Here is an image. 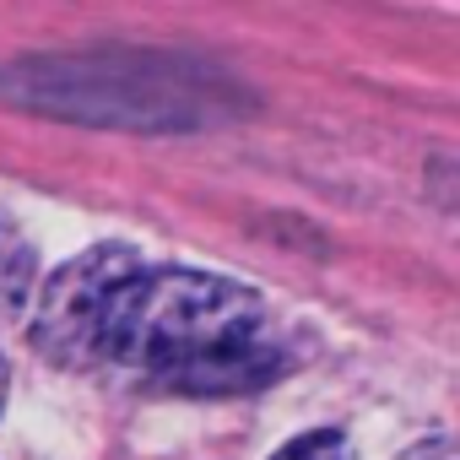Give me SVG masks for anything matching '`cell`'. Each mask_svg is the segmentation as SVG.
Instances as JSON below:
<instances>
[{"mask_svg": "<svg viewBox=\"0 0 460 460\" xmlns=\"http://www.w3.org/2000/svg\"><path fill=\"white\" fill-rule=\"evenodd\" d=\"M98 363L179 395H250L288 368L255 288L184 266H136L98 314Z\"/></svg>", "mask_w": 460, "mask_h": 460, "instance_id": "1", "label": "cell"}, {"mask_svg": "<svg viewBox=\"0 0 460 460\" xmlns=\"http://www.w3.org/2000/svg\"><path fill=\"white\" fill-rule=\"evenodd\" d=\"M141 255L125 250V244H98L76 261H66L39 304H33V320H28V341L44 363L55 368H98V314H103V298L114 293V282L125 271H136Z\"/></svg>", "mask_w": 460, "mask_h": 460, "instance_id": "2", "label": "cell"}, {"mask_svg": "<svg viewBox=\"0 0 460 460\" xmlns=\"http://www.w3.org/2000/svg\"><path fill=\"white\" fill-rule=\"evenodd\" d=\"M33 298V244L22 239V227L0 217V325L17 320Z\"/></svg>", "mask_w": 460, "mask_h": 460, "instance_id": "3", "label": "cell"}, {"mask_svg": "<svg viewBox=\"0 0 460 460\" xmlns=\"http://www.w3.org/2000/svg\"><path fill=\"white\" fill-rule=\"evenodd\" d=\"M271 460H352V444H347V433H341V428H314V433H304V438L282 444Z\"/></svg>", "mask_w": 460, "mask_h": 460, "instance_id": "4", "label": "cell"}, {"mask_svg": "<svg viewBox=\"0 0 460 460\" xmlns=\"http://www.w3.org/2000/svg\"><path fill=\"white\" fill-rule=\"evenodd\" d=\"M401 460H455V444H449V438L438 433V438H422L417 449H406Z\"/></svg>", "mask_w": 460, "mask_h": 460, "instance_id": "5", "label": "cell"}, {"mask_svg": "<svg viewBox=\"0 0 460 460\" xmlns=\"http://www.w3.org/2000/svg\"><path fill=\"white\" fill-rule=\"evenodd\" d=\"M6 385H12V374H6V358H0V406H6Z\"/></svg>", "mask_w": 460, "mask_h": 460, "instance_id": "6", "label": "cell"}]
</instances>
